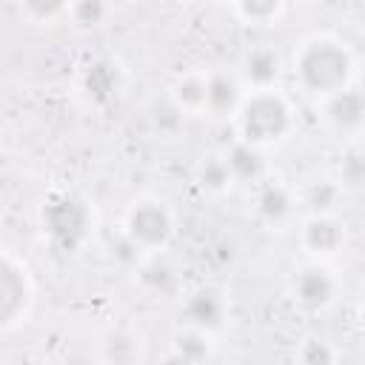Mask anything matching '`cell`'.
I'll use <instances>...</instances> for the list:
<instances>
[{
	"label": "cell",
	"mask_w": 365,
	"mask_h": 365,
	"mask_svg": "<svg viewBox=\"0 0 365 365\" xmlns=\"http://www.w3.org/2000/svg\"><path fill=\"white\" fill-rule=\"evenodd\" d=\"M319 128L339 143H359L365 137V88L359 83L314 103Z\"/></svg>",
	"instance_id": "obj_6"
},
{
	"label": "cell",
	"mask_w": 365,
	"mask_h": 365,
	"mask_svg": "<svg viewBox=\"0 0 365 365\" xmlns=\"http://www.w3.org/2000/svg\"><path fill=\"white\" fill-rule=\"evenodd\" d=\"M342 194L345 188L334 177H317L299 191V200L308 214H336V202Z\"/></svg>",
	"instance_id": "obj_18"
},
{
	"label": "cell",
	"mask_w": 365,
	"mask_h": 365,
	"mask_svg": "<svg viewBox=\"0 0 365 365\" xmlns=\"http://www.w3.org/2000/svg\"><path fill=\"white\" fill-rule=\"evenodd\" d=\"M168 100L182 117H208V68L197 66L174 77Z\"/></svg>",
	"instance_id": "obj_12"
},
{
	"label": "cell",
	"mask_w": 365,
	"mask_h": 365,
	"mask_svg": "<svg viewBox=\"0 0 365 365\" xmlns=\"http://www.w3.org/2000/svg\"><path fill=\"white\" fill-rule=\"evenodd\" d=\"M251 208L259 225H265L268 231H285L297 222L302 200H299V191L285 180L265 177L251 188Z\"/></svg>",
	"instance_id": "obj_8"
},
{
	"label": "cell",
	"mask_w": 365,
	"mask_h": 365,
	"mask_svg": "<svg viewBox=\"0 0 365 365\" xmlns=\"http://www.w3.org/2000/svg\"><path fill=\"white\" fill-rule=\"evenodd\" d=\"M14 6H17V14L29 26L51 29V26H60V23L71 20L74 0H14Z\"/></svg>",
	"instance_id": "obj_16"
},
{
	"label": "cell",
	"mask_w": 365,
	"mask_h": 365,
	"mask_svg": "<svg viewBox=\"0 0 365 365\" xmlns=\"http://www.w3.org/2000/svg\"><path fill=\"white\" fill-rule=\"evenodd\" d=\"M225 160L237 177V185H257L262 182L265 177H271V168H268V160H265V151L262 148H254L242 140H234L225 151Z\"/></svg>",
	"instance_id": "obj_14"
},
{
	"label": "cell",
	"mask_w": 365,
	"mask_h": 365,
	"mask_svg": "<svg viewBox=\"0 0 365 365\" xmlns=\"http://www.w3.org/2000/svg\"><path fill=\"white\" fill-rule=\"evenodd\" d=\"M234 140H242L254 148L271 151L291 140L297 131V111L291 97L274 86V88H254L245 91L242 106L237 108L234 120Z\"/></svg>",
	"instance_id": "obj_2"
},
{
	"label": "cell",
	"mask_w": 365,
	"mask_h": 365,
	"mask_svg": "<svg viewBox=\"0 0 365 365\" xmlns=\"http://www.w3.org/2000/svg\"><path fill=\"white\" fill-rule=\"evenodd\" d=\"M214 334H205L200 328H191V325H182L174 339H171V348H174V359H182V362H205L211 359L214 354Z\"/></svg>",
	"instance_id": "obj_19"
},
{
	"label": "cell",
	"mask_w": 365,
	"mask_h": 365,
	"mask_svg": "<svg viewBox=\"0 0 365 365\" xmlns=\"http://www.w3.org/2000/svg\"><path fill=\"white\" fill-rule=\"evenodd\" d=\"M288 71L294 86L317 103L356 83V57L342 37L314 31L294 46Z\"/></svg>",
	"instance_id": "obj_1"
},
{
	"label": "cell",
	"mask_w": 365,
	"mask_h": 365,
	"mask_svg": "<svg viewBox=\"0 0 365 365\" xmlns=\"http://www.w3.org/2000/svg\"><path fill=\"white\" fill-rule=\"evenodd\" d=\"M234 17L248 29H268L277 26L288 9V0H231L228 3Z\"/></svg>",
	"instance_id": "obj_17"
},
{
	"label": "cell",
	"mask_w": 365,
	"mask_h": 365,
	"mask_svg": "<svg viewBox=\"0 0 365 365\" xmlns=\"http://www.w3.org/2000/svg\"><path fill=\"white\" fill-rule=\"evenodd\" d=\"M180 319L182 325H191V328H200L217 336L231 319V299L225 291L211 288V285L194 288L180 305Z\"/></svg>",
	"instance_id": "obj_10"
},
{
	"label": "cell",
	"mask_w": 365,
	"mask_h": 365,
	"mask_svg": "<svg viewBox=\"0 0 365 365\" xmlns=\"http://www.w3.org/2000/svg\"><path fill=\"white\" fill-rule=\"evenodd\" d=\"M100 348H103L100 356H103L106 362H134V359H143V339L134 336V334L125 331V328L111 331V334L100 342Z\"/></svg>",
	"instance_id": "obj_21"
},
{
	"label": "cell",
	"mask_w": 365,
	"mask_h": 365,
	"mask_svg": "<svg viewBox=\"0 0 365 365\" xmlns=\"http://www.w3.org/2000/svg\"><path fill=\"white\" fill-rule=\"evenodd\" d=\"M214 3H231V0H214Z\"/></svg>",
	"instance_id": "obj_27"
},
{
	"label": "cell",
	"mask_w": 365,
	"mask_h": 365,
	"mask_svg": "<svg viewBox=\"0 0 365 365\" xmlns=\"http://www.w3.org/2000/svg\"><path fill=\"white\" fill-rule=\"evenodd\" d=\"M297 359L308 362V365H317V362H336L339 359V351L331 345V342H302L299 351H297Z\"/></svg>",
	"instance_id": "obj_24"
},
{
	"label": "cell",
	"mask_w": 365,
	"mask_h": 365,
	"mask_svg": "<svg viewBox=\"0 0 365 365\" xmlns=\"http://www.w3.org/2000/svg\"><path fill=\"white\" fill-rule=\"evenodd\" d=\"M288 71V60L271 46V43H257L248 51H242L237 63V74L248 91L254 88H274L279 86L282 74Z\"/></svg>",
	"instance_id": "obj_11"
},
{
	"label": "cell",
	"mask_w": 365,
	"mask_h": 365,
	"mask_svg": "<svg viewBox=\"0 0 365 365\" xmlns=\"http://www.w3.org/2000/svg\"><path fill=\"white\" fill-rule=\"evenodd\" d=\"M334 180L348 191V188H365V151L362 148H348L339 157V165L334 171Z\"/></svg>",
	"instance_id": "obj_23"
},
{
	"label": "cell",
	"mask_w": 365,
	"mask_h": 365,
	"mask_svg": "<svg viewBox=\"0 0 365 365\" xmlns=\"http://www.w3.org/2000/svg\"><path fill=\"white\" fill-rule=\"evenodd\" d=\"M37 305V279L26 257L14 248H3L0 259V331L11 334L23 328Z\"/></svg>",
	"instance_id": "obj_4"
},
{
	"label": "cell",
	"mask_w": 365,
	"mask_h": 365,
	"mask_svg": "<svg viewBox=\"0 0 365 365\" xmlns=\"http://www.w3.org/2000/svg\"><path fill=\"white\" fill-rule=\"evenodd\" d=\"M342 294V279L325 259H305L291 277V299L305 314L328 311Z\"/></svg>",
	"instance_id": "obj_7"
},
{
	"label": "cell",
	"mask_w": 365,
	"mask_h": 365,
	"mask_svg": "<svg viewBox=\"0 0 365 365\" xmlns=\"http://www.w3.org/2000/svg\"><path fill=\"white\" fill-rule=\"evenodd\" d=\"M120 234L131 245H137L145 257H157L177 237V214L163 197L143 194L131 200L128 208L123 211Z\"/></svg>",
	"instance_id": "obj_3"
},
{
	"label": "cell",
	"mask_w": 365,
	"mask_h": 365,
	"mask_svg": "<svg viewBox=\"0 0 365 365\" xmlns=\"http://www.w3.org/2000/svg\"><path fill=\"white\" fill-rule=\"evenodd\" d=\"M194 177H197V185L202 188V194H208V197H225V194H231L237 188V177H234V171H231V165H228L222 151L205 154L197 163Z\"/></svg>",
	"instance_id": "obj_15"
},
{
	"label": "cell",
	"mask_w": 365,
	"mask_h": 365,
	"mask_svg": "<svg viewBox=\"0 0 365 365\" xmlns=\"http://www.w3.org/2000/svg\"><path fill=\"white\" fill-rule=\"evenodd\" d=\"M245 86L237 68H208V117L214 120H234L237 108L245 100Z\"/></svg>",
	"instance_id": "obj_13"
},
{
	"label": "cell",
	"mask_w": 365,
	"mask_h": 365,
	"mask_svg": "<svg viewBox=\"0 0 365 365\" xmlns=\"http://www.w3.org/2000/svg\"><path fill=\"white\" fill-rule=\"evenodd\" d=\"M100 88H106V94L111 100L117 97V68L111 63H94V66H88V71L83 77V91L88 94L91 103H103Z\"/></svg>",
	"instance_id": "obj_22"
},
{
	"label": "cell",
	"mask_w": 365,
	"mask_h": 365,
	"mask_svg": "<svg viewBox=\"0 0 365 365\" xmlns=\"http://www.w3.org/2000/svg\"><path fill=\"white\" fill-rule=\"evenodd\" d=\"M356 319L365 328V285H362V297H359V305H356Z\"/></svg>",
	"instance_id": "obj_25"
},
{
	"label": "cell",
	"mask_w": 365,
	"mask_h": 365,
	"mask_svg": "<svg viewBox=\"0 0 365 365\" xmlns=\"http://www.w3.org/2000/svg\"><path fill=\"white\" fill-rule=\"evenodd\" d=\"M297 242L308 259L334 262L348 245V225L339 214H305L297 222Z\"/></svg>",
	"instance_id": "obj_9"
},
{
	"label": "cell",
	"mask_w": 365,
	"mask_h": 365,
	"mask_svg": "<svg viewBox=\"0 0 365 365\" xmlns=\"http://www.w3.org/2000/svg\"><path fill=\"white\" fill-rule=\"evenodd\" d=\"M128 3H145V0H128Z\"/></svg>",
	"instance_id": "obj_26"
},
{
	"label": "cell",
	"mask_w": 365,
	"mask_h": 365,
	"mask_svg": "<svg viewBox=\"0 0 365 365\" xmlns=\"http://www.w3.org/2000/svg\"><path fill=\"white\" fill-rule=\"evenodd\" d=\"M111 17H114V0H74L68 23L83 31H97L108 26Z\"/></svg>",
	"instance_id": "obj_20"
},
{
	"label": "cell",
	"mask_w": 365,
	"mask_h": 365,
	"mask_svg": "<svg viewBox=\"0 0 365 365\" xmlns=\"http://www.w3.org/2000/svg\"><path fill=\"white\" fill-rule=\"evenodd\" d=\"M40 225L43 234L63 251H77L94 228V211L91 205L74 194V191H57L48 197L40 208Z\"/></svg>",
	"instance_id": "obj_5"
}]
</instances>
